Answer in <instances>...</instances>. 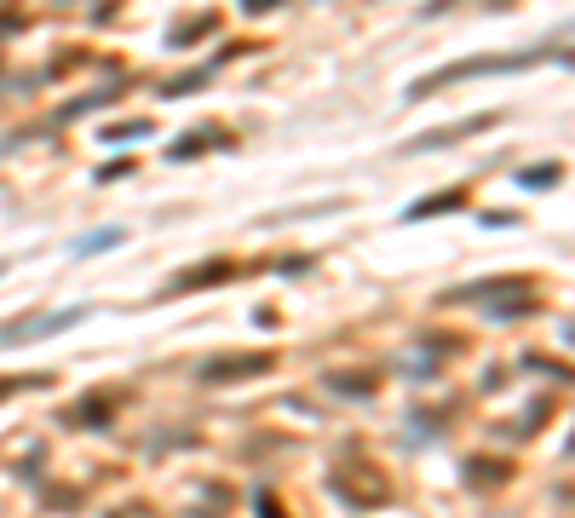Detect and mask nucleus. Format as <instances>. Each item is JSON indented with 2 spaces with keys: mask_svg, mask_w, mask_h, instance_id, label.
Wrapping results in <instances>:
<instances>
[{
  "mask_svg": "<svg viewBox=\"0 0 575 518\" xmlns=\"http://www.w3.org/2000/svg\"><path fill=\"white\" fill-rule=\"evenodd\" d=\"M322 386H328V392H351V398H368V392H374L368 375H322Z\"/></svg>",
  "mask_w": 575,
  "mask_h": 518,
  "instance_id": "obj_7",
  "label": "nucleus"
},
{
  "mask_svg": "<svg viewBox=\"0 0 575 518\" xmlns=\"http://www.w3.org/2000/svg\"><path fill=\"white\" fill-rule=\"evenodd\" d=\"M87 317V306H64V311H35V317H18L0 329V346H23V340H46V334H64Z\"/></svg>",
  "mask_w": 575,
  "mask_h": 518,
  "instance_id": "obj_2",
  "label": "nucleus"
},
{
  "mask_svg": "<svg viewBox=\"0 0 575 518\" xmlns=\"http://www.w3.org/2000/svg\"><path fill=\"white\" fill-rule=\"evenodd\" d=\"M495 121H501V116H472V121H460V127H443V133H420L409 150H437V144H455V139H466V133H483V127H495Z\"/></svg>",
  "mask_w": 575,
  "mask_h": 518,
  "instance_id": "obj_4",
  "label": "nucleus"
},
{
  "mask_svg": "<svg viewBox=\"0 0 575 518\" xmlns=\"http://www.w3.org/2000/svg\"><path fill=\"white\" fill-rule=\"evenodd\" d=\"M552 47H529V52H478V58H460V64H443L437 75L414 81L409 98H432L437 87H455V81H478V75H512V70H529V64H547Z\"/></svg>",
  "mask_w": 575,
  "mask_h": 518,
  "instance_id": "obj_1",
  "label": "nucleus"
},
{
  "mask_svg": "<svg viewBox=\"0 0 575 518\" xmlns=\"http://www.w3.org/2000/svg\"><path fill=\"white\" fill-rule=\"evenodd\" d=\"M144 133H150V121H121V127H110L104 139H110V144H121V139H144Z\"/></svg>",
  "mask_w": 575,
  "mask_h": 518,
  "instance_id": "obj_10",
  "label": "nucleus"
},
{
  "mask_svg": "<svg viewBox=\"0 0 575 518\" xmlns=\"http://www.w3.org/2000/svg\"><path fill=\"white\" fill-rule=\"evenodd\" d=\"M449 208H466V190H437V196H420V202H409V213L403 219H437V213H449Z\"/></svg>",
  "mask_w": 575,
  "mask_h": 518,
  "instance_id": "obj_5",
  "label": "nucleus"
},
{
  "mask_svg": "<svg viewBox=\"0 0 575 518\" xmlns=\"http://www.w3.org/2000/svg\"><path fill=\"white\" fill-rule=\"evenodd\" d=\"M115 242H121V231H87V236H75V254H104Z\"/></svg>",
  "mask_w": 575,
  "mask_h": 518,
  "instance_id": "obj_8",
  "label": "nucleus"
},
{
  "mask_svg": "<svg viewBox=\"0 0 575 518\" xmlns=\"http://www.w3.org/2000/svg\"><path fill=\"white\" fill-rule=\"evenodd\" d=\"M271 369V357H219V363H207L202 375L207 380H248V375H265Z\"/></svg>",
  "mask_w": 575,
  "mask_h": 518,
  "instance_id": "obj_3",
  "label": "nucleus"
},
{
  "mask_svg": "<svg viewBox=\"0 0 575 518\" xmlns=\"http://www.w3.org/2000/svg\"><path fill=\"white\" fill-rule=\"evenodd\" d=\"M518 185H529V190H547V185H558V167H529Z\"/></svg>",
  "mask_w": 575,
  "mask_h": 518,
  "instance_id": "obj_11",
  "label": "nucleus"
},
{
  "mask_svg": "<svg viewBox=\"0 0 575 518\" xmlns=\"http://www.w3.org/2000/svg\"><path fill=\"white\" fill-rule=\"evenodd\" d=\"M219 139H225V133H202V139H179V144H173V156L184 162V156H196V150H207V144H219Z\"/></svg>",
  "mask_w": 575,
  "mask_h": 518,
  "instance_id": "obj_9",
  "label": "nucleus"
},
{
  "mask_svg": "<svg viewBox=\"0 0 575 518\" xmlns=\"http://www.w3.org/2000/svg\"><path fill=\"white\" fill-rule=\"evenodd\" d=\"M230 277V259H213V265H202V271H179V277H173V294H179V288H207V283H225Z\"/></svg>",
  "mask_w": 575,
  "mask_h": 518,
  "instance_id": "obj_6",
  "label": "nucleus"
}]
</instances>
